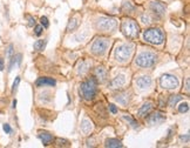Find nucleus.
<instances>
[{
  "label": "nucleus",
  "mask_w": 190,
  "mask_h": 148,
  "mask_svg": "<svg viewBox=\"0 0 190 148\" xmlns=\"http://www.w3.org/2000/svg\"><path fill=\"white\" fill-rule=\"evenodd\" d=\"M56 81L52 79V78H39L35 81V85L38 87H42V86H55Z\"/></svg>",
  "instance_id": "obj_13"
},
{
  "label": "nucleus",
  "mask_w": 190,
  "mask_h": 148,
  "mask_svg": "<svg viewBox=\"0 0 190 148\" xmlns=\"http://www.w3.org/2000/svg\"><path fill=\"white\" fill-rule=\"evenodd\" d=\"M180 139H181V141L188 142V141H189V134H187L185 136H184V135H181V138H180Z\"/></svg>",
  "instance_id": "obj_36"
},
{
  "label": "nucleus",
  "mask_w": 190,
  "mask_h": 148,
  "mask_svg": "<svg viewBox=\"0 0 190 148\" xmlns=\"http://www.w3.org/2000/svg\"><path fill=\"white\" fill-rule=\"evenodd\" d=\"M105 146H106V147H109V148H119V147L121 148V147H123L122 142L120 140H117V139H107Z\"/></svg>",
  "instance_id": "obj_17"
},
{
  "label": "nucleus",
  "mask_w": 190,
  "mask_h": 148,
  "mask_svg": "<svg viewBox=\"0 0 190 148\" xmlns=\"http://www.w3.org/2000/svg\"><path fill=\"white\" fill-rule=\"evenodd\" d=\"M38 136H39V139L41 140V142H42L45 146L49 145V143L53 141V135H52L51 133H48V132H40Z\"/></svg>",
  "instance_id": "obj_15"
},
{
  "label": "nucleus",
  "mask_w": 190,
  "mask_h": 148,
  "mask_svg": "<svg viewBox=\"0 0 190 148\" xmlns=\"http://www.w3.org/2000/svg\"><path fill=\"white\" fill-rule=\"evenodd\" d=\"M124 82H126V76L123 75V74H120V75H117L116 78H114L110 83H109V86L112 87V88H119V87H122L123 85H124Z\"/></svg>",
  "instance_id": "obj_12"
},
{
  "label": "nucleus",
  "mask_w": 190,
  "mask_h": 148,
  "mask_svg": "<svg viewBox=\"0 0 190 148\" xmlns=\"http://www.w3.org/2000/svg\"><path fill=\"white\" fill-rule=\"evenodd\" d=\"M40 21H41V25L44 26V27H48L49 26V22H48V19L46 18V17H41V19H40Z\"/></svg>",
  "instance_id": "obj_29"
},
{
  "label": "nucleus",
  "mask_w": 190,
  "mask_h": 148,
  "mask_svg": "<svg viewBox=\"0 0 190 148\" xmlns=\"http://www.w3.org/2000/svg\"><path fill=\"white\" fill-rule=\"evenodd\" d=\"M26 18L28 19V26H34V24H35V19H34L33 17H30V15H27Z\"/></svg>",
  "instance_id": "obj_32"
},
{
  "label": "nucleus",
  "mask_w": 190,
  "mask_h": 148,
  "mask_svg": "<svg viewBox=\"0 0 190 148\" xmlns=\"http://www.w3.org/2000/svg\"><path fill=\"white\" fill-rule=\"evenodd\" d=\"M136 85L140 89H147L152 86V78L148 75H143L136 80Z\"/></svg>",
  "instance_id": "obj_11"
},
{
  "label": "nucleus",
  "mask_w": 190,
  "mask_h": 148,
  "mask_svg": "<svg viewBox=\"0 0 190 148\" xmlns=\"http://www.w3.org/2000/svg\"><path fill=\"white\" fill-rule=\"evenodd\" d=\"M142 21L145 22V24H149V22H150V19H149V17L147 14H143L142 15Z\"/></svg>",
  "instance_id": "obj_35"
},
{
  "label": "nucleus",
  "mask_w": 190,
  "mask_h": 148,
  "mask_svg": "<svg viewBox=\"0 0 190 148\" xmlns=\"http://www.w3.org/2000/svg\"><path fill=\"white\" fill-rule=\"evenodd\" d=\"M19 82H20V76H16L14 82H13V86H12V93H14L15 91H16L18 86H19Z\"/></svg>",
  "instance_id": "obj_28"
},
{
  "label": "nucleus",
  "mask_w": 190,
  "mask_h": 148,
  "mask_svg": "<svg viewBox=\"0 0 190 148\" xmlns=\"http://www.w3.org/2000/svg\"><path fill=\"white\" fill-rule=\"evenodd\" d=\"M123 119H124V120H127V121H128V122H129L130 125L134 127V128H137V127H138V124H137L134 119L130 118L129 115H123Z\"/></svg>",
  "instance_id": "obj_26"
},
{
  "label": "nucleus",
  "mask_w": 190,
  "mask_h": 148,
  "mask_svg": "<svg viewBox=\"0 0 190 148\" xmlns=\"http://www.w3.org/2000/svg\"><path fill=\"white\" fill-rule=\"evenodd\" d=\"M150 9L155 14H157L159 17H162L166 12V7L163 4H161L160 1H150Z\"/></svg>",
  "instance_id": "obj_9"
},
{
  "label": "nucleus",
  "mask_w": 190,
  "mask_h": 148,
  "mask_svg": "<svg viewBox=\"0 0 190 148\" xmlns=\"http://www.w3.org/2000/svg\"><path fill=\"white\" fill-rule=\"evenodd\" d=\"M4 60L2 59H0V71H4Z\"/></svg>",
  "instance_id": "obj_38"
},
{
  "label": "nucleus",
  "mask_w": 190,
  "mask_h": 148,
  "mask_svg": "<svg viewBox=\"0 0 190 148\" xmlns=\"http://www.w3.org/2000/svg\"><path fill=\"white\" fill-rule=\"evenodd\" d=\"M133 51H134V45L133 44L121 45V46H119L115 50V59L117 60V61L124 62V61H127L131 57Z\"/></svg>",
  "instance_id": "obj_5"
},
{
  "label": "nucleus",
  "mask_w": 190,
  "mask_h": 148,
  "mask_svg": "<svg viewBox=\"0 0 190 148\" xmlns=\"http://www.w3.org/2000/svg\"><path fill=\"white\" fill-rule=\"evenodd\" d=\"M117 26V21L113 18L102 17L96 21V28L101 32H113Z\"/></svg>",
  "instance_id": "obj_6"
},
{
  "label": "nucleus",
  "mask_w": 190,
  "mask_h": 148,
  "mask_svg": "<svg viewBox=\"0 0 190 148\" xmlns=\"http://www.w3.org/2000/svg\"><path fill=\"white\" fill-rule=\"evenodd\" d=\"M77 26H79V19L77 18H72L69 20L68 25H67V32H72V31L76 30Z\"/></svg>",
  "instance_id": "obj_21"
},
{
  "label": "nucleus",
  "mask_w": 190,
  "mask_h": 148,
  "mask_svg": "<svg viewBox=\"0 0 190 148\" xmlns=\"http://www.w3.org/2000/svg\"><path fill=\"white\" fill-rule=\"evenodd\" d=\"M185 89H187V92H189L190 91V79L189 78L185 80Z\"/></svg>",
  "instance_id": "obj_37"
},
{
  "label": "nucleus",
  "mask_w": 190,
  "mask_h": 148,
  "mask_svg": "<svg viewBox=\"0 0 190 148\" xmlns=\"http://www.w3.org/2000/svg\"><path fill=\"white\" fill-rule=\"evenodd\" d=\"M21 58L23 55L21 54H16V55H13L11 59H9V66H8V71H12L15 66L19 67L20 64H21Z\"/></svg>",
  "instance_id": "obj_14"
},
{
  "label": "nucleus",
  "mask_w": 190,
  "mask_h": 148,
  "mask_svg": "<svg viewBox=\"0 0 190 148\" xmlns=\"http://www.w3.org/2000/svg\"><path fill=\"white\" fill-rule=\"evenodd\" d=\"M7 55H8V58H9V59L13 57V45H9V46H8Z\"/></svg>",
  "instance_id": "obj_31"
},
{
  "label": "nucleus",
  "mask_w": 190,
  "mask_h": 148,
  "mask_svg": "<svg viewBox=\"0 0 190 148\" xmlns=\"http://www.w3.org/2000/svg\"><path fill=\"white\" fill-rule=\"evenodd\" d=\"M95 78H96L100 82H105L107 79V71L103 67H98V68L95 69Z\"/></svg>",
  "instance_id": "obj_16"
},
{
  "label": "nucleus",
  "mask_w": 190,
  "mask_h": 148,
  "mask_svg": "<svg viewBox=\"0 0 190 148\" xmlns=\"http://www.w3.org/2000/svg\"><path fill=\"white\" fill-rule=\"evenodd\" d=\"M164 120H166V115L162 114L161 112H156V113L152 114V115L148 118L147 121H148V124H150V125H159V124H162Z\"/></svg>",
  "instance_id": "obj_10"
},
{
  "label": "nucleus",
  "mask_w": 190,
  "mask_h": 148,
  "mask_svg": "<svg viewBox=\"0 0 190 148\" xmlns=\"http://www.w3.org/2000/svg\"><path fill=\"white\" fill-rule=\"evenodd\" d=\"M121 31L123 35L128 39H135L138 37L140 33V27L137 25V22L133 19H124L122 21Z\"/></svg>",
  "instance_id": "obj_1"
},
{
  "label": "nucleus",
  "mask_w": 190,
  "mask_h": 148,
  "mask_svg": "<svg viewBox=\"0 0 190 148\" xmlns=\"http://www.w3.org/2000/svg\"><path fill=\"white\" fill-rule=\"evenodd\" d=\"M109 40L105 38H99L94 41V44L91 45V52L95 55H103L106 53L107 48L109 46Z\"/></svg>",
  "instance_id": "obj_7"
},
{
  "label": "nucleus",
  "mask_w": 190,
  "mask_h": 148,
  "mask_svg": "<svg viewBox=\"0 0 190 148\" xmlns=\"http://www.w3.org/2000/svg\"><path fill=\"white\" fill-rule=\"evenodd\" d=\"M181 99H182V96H181V95H171L170 98H169L168 105L173 107V106H175V105L177 104V102H178V101H180Z\"/></svg>",
  "instance_id": "obj_23"
},
{
  "label": "nucleus",
  "mask_w": 190,
  "mask_h": 148,
  "mask_svg": "<svg viewBox=\"0 0 190 148\" xmlns=\"http://www.w3.org/2000/svg\"><path fill=\"white\" fill-rule=\"evenodd\" d=\"M80 94L84 100H93L96 94V82L94 79H88L80 85Z\"/></svg>",
  "instance_id": "obj_2"
},
{
  "label": "nucleus",
  "mask_w": 190,
  "mask_h": 148,
  "mask_svg": "<svg viewBox=\"0 0 190 148\" xmlns=\"http://www.w3.org/2000/svg\"><path fill=\"white\" fill-rule=\"evenodd\" d=\"M115 100H116L117 102H120L121 105H123V106H126V105L128 104L129 95H128V93L123 92V93H120V94H117V95L115 96Z\"/></svg>",
  "instance_id": "obj_19"
},
{
  "label": "nucleus",
  "mask_w": 190,
  "mask_h": 148,
  "mask_svg": "<svg viewBox=\"0 0 190 148\" xmlns=\"http://www.w3.org/2000/svg\"><path fill=\"white\" fill-rule=\"evenodd\" d=\"M88 64L86 62V61H81L80 64H79V68H77V71H79V73L80 74H84L86 73L87 71H88Z\"/></svg>",
  "instance_id": "obj_24"
},
{
  "label": "nucleus",
  "mask_w": 190,
  "mask_h": 148,
  "mask_svg": "<svg viewBox=\"0 0 190 148\" xmlns=\"http://www.w3.org/2000/svg\"><path fill=\"white\" fill-rule=\"evenodd\" d=\"M122 9H123V12H126V13H131L133 11H134V6H131V4L130 2H124L123 4V7H122Z\"/></svg>",
  "instance_id": "obj_25"
},
{
  "label": "nucleus",
  "mask_w": 190,
  "mask_h": 148,
  "mask_svg": "<svg viewBox=\"0 0 190 148\" xmlns=\"http://www.w3.org/2000/svg\"><path fill=\"white\" fill-rule=\"evenodd\" d=\"M2 128H4V131L6 132L7 134H9L11 132H12V129H11V127H9V125L8 124H5L4 126H2Z\"/></svg>",
  "instance_id": "obj_34"
},
{
  "label": "nucleus",
  "mask_w": 190,
  "mask_h": 148,
  "mask_svg": "<svg viewBox=\"0 0 190 148\" xmlns=\"http://www.w3.org/2000/svg\"><path fill=\"white\" fill-rule=\"evenodd\" d=\"M93 129V125H91V121L88 120H84L82 124H81V131L84 132V134H88Z\"/></svg>",
  "instance_id": "obj_20"
},
{
  "label": "nucleus",
  "mask_w": 190,
  "mask_h": 148,
  "mask_svg": "<svg viewBox=\"0 0 190 148\" xmlns=\"http://www.w3.org/2000/svg\"><path fill=\"white\" fill-rule=\"evenodd\" d=\"M160 85L166 89H174L178 86V80L171 74H163L160 79Z\"/></svg>",
  "instance_id": "obj_8"
},
{
  "label": "nucleus",
  "mask_w": 190,
  "mask_h": 148,
  "mask_svg": "<svg viewBox=\"0 0 190 148\" xmlns=\"http://www.w3.org/2000/svg\"><path fill=\"white\" fill-rule=\"evenodd\" d=\"M143 38L147 43L152 45H161L164 40L163 33L159 28H149V30L145 31Z\"/></svg>",
  "instance_id": "obj_4"
},
{
  "label": "nucleus",
  "mask_w": 190,
  "mask_h": 148,
  "mask_svg": "<svg viewBox=\"0 0 190 148\" xmlns=\"http://www.w3.org/2000/svg\"><path fill=\"white\" fill-rule=\"evenodd\" d=\"M178 111H180V113H185V112H188L189 111V104H187V102L181 104L180 107H178Z\"/></svg>",
  "instance_id": "obj_27"
},
{
  "label": "nucleus",
  "mask_w": 190,
  "mask_h": 148,
  "mask_svg": "<svg viewBox=\"0 0 190 148\" xmlns=\"http://www.w3.org/2000/svg\"><path fill=\"white\" fill-rule=\"evenodd\" d=\"M109 109H110V112H112L113 114H116V113H117V108H116V106L113 104L109 105Z\"/></svg>",
  "instance_id": "obj_33"
},
{
  "label": "nucleus",
  "mask_w": 190,
  "mask_h": 148,
  "mask_svg": "<svg viewBox=\"0 0 190 148\" xmlns=\"http://www.w3.org/2000/svg\"><path fill=\"white\" fill-rule=\"evenodd\" d=\"M152 102H147V104H145L140 109H138V112H137V115H140V117H145V115H147L149 112L152 111Z\"/></svg>",
  "instance_id": "obj_18"
},
{
  "label": "nucleus",
  "mask_w": 190,
  "mask_h": 148,
  "mask_svg": "<svg viewBox=\"0 0 190 148\" xmlns=\"http://www.w3.org/2000/svg\"><path fill=\"white\" fill-rule=\"evenodd\" d=\"M46 44H47V40H38L34 43V50L35 51H44Z\"/></svg>",
  "instance_id": "obj_22"
},
{
  "label": "nucleus",
  "mask_w": 190,
  "mask_h": 148,
  "mask_svg": "<svg viewBox=\"0 0 190 148\" xmlns=\"http://www.w3.org/2000/svg\"><path fill=\"white\" fill-rule=\"evenodd\" d=\"M42 26H35V28H34V33H35V35H41L42 34Z\"/></svg>",
  "instance_id": "obj_30"
},
{
  "label": "nucleus",
  "mask_w": 190,
  "mask_h": 148,
  "mask_svg": "<svg viewBox=\"0 0 190 148\" xmlns=\"http://www.w3.org/2000/svg\"><path fill=\"white\" fill-rule=\"evenodd\" d=\"M157 57L152 52H141L135 59V64L142 68H149L156 64Z\"/></svg>",
  "instance_id": "obj_3"
},
{
  "label": "nucleus",
  "mask_w": 190,
  "mask_h": 148,
  "mask_svg": "<svg viewBox=\"0 0 190 148\" xmlns=\"http://www.w3.org/2000/svg\"><path fill=\"white\" fill-rule=\"evenodd\" d=\"M15 106H16V100L13 101V108H15Z\"/></svg>",
  "instance_id": "obj_39"
}]
</instances>
